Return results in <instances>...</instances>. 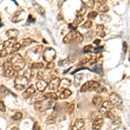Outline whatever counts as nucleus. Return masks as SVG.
<instances>
[{
  "mask_svg": "<svg viewBox=\"0 0 130 130\" xmlns=\"http://www.w3.org/2000/svg\"><path fill=\"white\" fill-rule=\"evenodd\" d=\"M105 90H106L105 88L102 87V86L101 85L100 87L98 88V89L96 90V93H97V94H100V93H102V92H104V91H105Z\"/></svg>",
  "mask_w": 130,
  "mask_h": 130,
  "instance_id": "a19ab883",
  "label": "nucleus"
},
{
  "mask_svg": "<svg viewBox=\"0 0 130 130\" xmlns=\"http://www.w3.org/2000/svg\"><path fill=\"white\" fill-rule=\"evenodd\" d=\"M97 10L102 13H105V12H108L109 10V7L105 4V1H99L97 2Z\"/></svg>",
  "mask_w": 130,
  "mask_h": 130,
  "instance_id": "4468645a",
  "label": "nucleus"
},
{
  "mask_svg": "<svg viewBox=\"0 0 130 130\" xmlns=\"http://www.w3.org/2000/svg\"><path fill=\"white\" fill-rule=\"evenodd\" d=\"M32 43H35V42L33 41L31 38H30V37H27V38H25L22 41V43H21V47L22 48L27 47V46L30 45Z\"/></svg>",
  "mask_w": 130,
  "mask_h": 130,
  "instance_id": "5701e85b",
  "label": "nucleus"
},
{
  "mask_svg": "<svg viewBox=\"0 0 130 130\" xmlns=\"http://www.w3.org/2000/svg\"><path fill=\"white\" fill-rule=\"evenodd\" d=\"M24 77H26L27 79H28L29 81L30 80V79L33 78V76H34V72H33L32 70H30V69H29V70H27L26 71L24 72Z\"/></svg>",
  "mask_w": 130,
  "mask_h": 130,
  "instance_id": "a878e982",
  "label": "nucleus"
},
{
  "mask_svg": "<svg viewBox=\"0 0 130 130\" xmlns=\"http://www.w3.org/2000/svg\"><path fill=\"white\" fill-rule=\"evenodd\" d=\"M0 91H1L2 94H8L9 93V89L4 85H1L0 86Z\"/></svg>",
  "mask_w": 130,
  "mask_h": 130,
  "instance_id": "c9c22d12",
  "label": "nucleus"
},
{
  "mask_svg": "<svg viewBox=\"0 0 130 130\" xmlns=\"http://www.w3.org/2000/svg\"><path fill=\"white\" fill-rule=\"evenodd\" d=\"M56 115H50V116L47 118V120H46V123H47V124H50V125L54 124V123L56 122Z\"/></svg>",
  "mask_w": 130,
  "mask_h": 130,
  "instance_id": "cd10ccee",
  "label": "nucleus"
},
{
  "mask_svg": "<svg viewBox=\"0 0 130 130\" xmlns=\"http://www.w3.org/2000/svg\"><path fill=\"white\" fill-rule=\"evenodd\" d=\"M30 21H32V22H34V21H35V20H32V17H31V15L29 16V18H28V22L31 23Z\"/></svg>",
  "mask_w": 130,
  "mask_h": 130,
  "instance_id": "49530a36",
  "label": "nucleus"
},
{
  "mask_svg": "<svg viewBox=\"0 0 130 130\" xmlns=\"http://www.w3.org/2000/svg\"><path fill=\"white\" fill-rule=\"evenodd\" d=\"M73 61H74V58L71 57V56H69L66 59L60 61V62H58V65H59V66H66V65H69L70 63H72Z\"/></svg>",
  "mask_w": 130,
  "mask_h": 130,
  "instance_id": "4be33fe9",
  "label": "nucleus"
},
{
  "mask_svg": "<svg viewBox=\"0 0 130 130\" xmlns=\"http://www.w3.org/2000/svg\"><path fill=\"white\" fill-rule=\"evenodd\" d=\"M97 12L96 11H91V12H89V15H88V18L90 20V19H92V18H95L96 17H97Z\"/></svg>",
  "mask_w": 130,
  "mask_h": 130,
  "instance_id": "f704fd0d",
  "label": "nucleus"
},
{
  "mask_svg": "<svg viewBox=\"0 0 130 130\" xmlns=\"http://www.w3.org/2000/svg\"><path fill=\"white\" fill-rule=\"evenodd\" d=\"M52 103H53V102L48 99L38 101V102H36L34 103V108L37 111H39V112H43V111L51 108Z\"/></svg>",
  "mask_w": 130,
  "mask_h": 130,
  "instance_id": "20e7f679",
  "label": "nucleus"
},
{
  "mask_svg": "<svg viewBox=\"0 0 130 130\" xmlns=\"http://www.w3.org/2000/svg\"><path fill=\"white\" fill-rule=\"evenodd\" d=\"M56 50L54 49H52V48H46V49L43 50V60H44L45 62H47L48 63L53 62L54 59L56 58Z\"/></svg>",
  "mask_w": 130,
  "mask_h": 130,
  "instance_id": "0eeeda50",
  "label": "nucleus"
},
{
  "mask_svg": "<svg viewBox=\"0 0 130 130\" xmlns=\"http://www.w3.org/2000/svg\"><path fill=\"white\" fill-rule=\"evenodd\" d=\"M104 124V120L103 118H96L94 121L93 124H92V128L93 130H100L102 127V126Z\"/></svg>",
  "mask_w": 130,
  "mask_h": 130,
  "instance_id": "2eb2a0df",
  "label": "nucleus"
},
{
  "mask_svg": "<svg viewBox=\"0 0 130 130\" xmlns=\"http://www.w3.org/2000/svg\"><path fill=\"white\" fill-rule=\"evenodd\" d=\"M35 91H36V89H35V87L33 85H30V86H29L28 88L26 89V90L23 93V97L25 98V99H28V98H30L31 95H33L35 94Z\"/></svg>",
  "mask_w": 130,
  "mask_h": 130,
  "instance_id": "dca6fc26",
  "label": "nucleus"
},
{
  "mask_svg": "<svg viewBox=\"0 0 130 130\" xmlns=\"http://www.w3.org/2000/svg\"><path fill=\"white\" fill-rule=\"evenodd\" d=\"M4 45H5L6 50L8 52V55L15 53L21 48V43H18L16 39H8L7 41L4 42Z\"/></svg>",
  "mask_w": 130,
  "mask_h": 130,
  "instance_id": "7ed1b4c3",
  "label": "nucleus"
},
{
  "mask_svg": "<svg viewBox=\"0 0 130 130\" xmlns=\"http://www.w3.org/2000/svg\"><path fill=\"white\" fill-rule=\"evenodd\" d=\"M43 72H38V74H37V76H38L39 80H43Z\"/></svg>",
  "mask_w": 130,
  "mask_h": 130,
  "instance_id": "c03bdc74",
  "label": "nucleus"
},
{
  "mask_svg": "<svg viewBox=\"0 0 130 130\" xmlns=\"http://www.w3.org/2000/svg\"><path fill=\"white\" fill-rule=\"evenodd\" d=\"M18 35H19V31L16 29H10L6 31V36L9 37V39H16Z\"/></svg>",
  "mask_w": 130,
  "mask_h": 130,
  "instance_id": "a211bd4d",
  "label": "nucleus"
},
{
  "mask_svg": "<svg viewBox=\"0 0 130 130\" xmlns=\"http://www.w3.org/2000/svg\"><path fill=\"white\" fill-rule=\"evenodd\" d=\"M71 95H72V92H71L70 89H62V92L60 93L59 98H60V99H62V100H64V99H67V98H69Z\"/></svg>",
  "mask_w": 130,
  "mask_h": 130,
  "instance_id": "6ab92c4d",
  "label": "nucleus"
},
{
  "mask_svg": "<svg viewBox=\"0 0 130 130\" xmlns=\"http://www.w3.org/2000/svg\"><path fill=\"white\" fill-rule=\"evenodd\" d=\"M43 67V62H33L32 65H31V68L33 70H40Z\"/></svg>",
  "mask_w": 130,
  "mask_h": 130,
  "instance_id": "7c9ffc66",
  "label": "nucleus"
},
{
  "mask_svg": "<svg viewBox=\"0 0 130 130\" xmlns=\"http://www.w3.org/2000/svg\"><path fill=\"white\" fill-rule=\"evenodd\" d=\"M111 121H112L113 124H115V125H118V124H120V123L121 122L120 117H119V116H115V117Z\"/></svg>",
  "mask_w": 130,
  "mask_h": 130,
  "instance_id": "2f4dec72",
  "label": "nucleus"
},
{
  "mask_svg": "<svg viewBox=\"0 0 130 130\" xmlns=\"http://www.w3.org/2000/svg\"><path fill=\"white\" fill-rule=\"evenodd\" d=\"M100 83L95 81H89L83 84L81 88V92H87V91H96L98 88L100 87Z\"/></svg>",
  "mask_w": 130,
  "mask_h": 130,
  "instance_id": "423d86ee",
  "label": "nucleus"
},
{
  "mask_svg": "<svg viewBox=\"0 0 130 130\" xmlns=\"http://www.w3.org/2000/svg\"><path fill=\"white\" fill-rule=\"evenodd\" d=\"M44 97H45V99L52 101V102H56V101L57 100V98H58L57 95H56V94L54 93V92H50V93L45 94Z\"/></svg>",
  "mask_w": 130,
  "mask_h": 130,
  "instance_id": "412c9836",
  "label": "nucleus"
},
{
  "mask_svg": "<svg viewBox=\"0 0 130 130\" xmlns=\"http://www.w3.org/2000/svg\"><path fill=\"white\" fill-rule=\"evenodd\" d=\"M22 116H23L22 113H21V112H17L16 114L12 116V118H13V120H15V121H18V120H20V119L22 118Z\"/></svg>",
  "mask_w": 130,
  "mask_h": 130,
  "instance_id": "473e14b6",
  "label": "nucleus"
},
{
  "mask_svg": "<svg viewBox=\"0 0 130 130\" xmlns=\"http://www.w3.org/2000/svg\"><path fill=\"white\" fill-rule=\"evenodd\" d=\"M71 84V82L70 80H69V79L67 78H63L62 80H61V83H60V90L61 89H68V87H70Z\"/></svg>",
  "mask_w": 130,
  "mask_h": 130,
  "instance_id": "aec40b11",
  "label": "nucleus"
},
{
  "mask_svg": "<svg viewBox=\"0 0 130 130\" xmlns=\"http://www.w3.org/2000/svg\"><path fill=\"white\" fill-rule=\"evenodd\" d=\"M83 40V37L80 32L76 30H71L70 33H68L63 38L64 43H80Z\"/></svg>",
  "mask_w": 130,
  "mask_h": 130,
  "instance_id": "f257e3e1",
  "label": "nucleus"
},
{
  "mask_svg": "<svg viewBox=\"0 0 130 130\" xmlns=\"http://www.w3.org/2000/svg\"><path fill=\"white\" fill-rule=\"evenodd\" d=\"M33 130H41L40 127L37 124V122H35L34 123V126H33Z\"/></svg>",
  "mask_w": 130,
  "mask_h": 130,
  "instance_id": "79ce46f5",
  "label": "nucleus"
},
{
  "mask_svg": "<svg viewBox=\"0 0 130 130\" xmlns=\"http://www.w3.org/2000/svg\"><path fill=\"white\" fill-rule=\"evenodd\" d=\"M115 108V106L113 105V103L110 102V101H105V102H102V105L100 108V113L102 115H105L107 113L109 112V110L113 109Z\"/></svg>",
  "mask_w": 130,
  "mask_h": 130,
  "instance_id": "9b49d317",
  "label": "nucleus"
},
{
  "mask_svg": "<svg viewBox=\"0 0 130 130\" xmlns=\"http://www.w3.org/2000/svg\"><path fill=\"white\" fill-rule=\"evenodd\" d=\"M42 52H43V46L42 45H39V46H37V47L33 48L30 50H28L26 53L27 56L30 60H36V56H39Z\"/></svg>",
  "mask_w": 130,
  "mask_h": 130,
  "instance_id": "1a4fd4ad",
  "label": "nucleus"
},
{
  "mask_svg": "<svg viewBox=\"0 0 130 130\" xmlns=\"http://www.w3.org/2000/svg\"><path fill=\"white\" fill-rule=\"evenodd\" d=\"M86 13V8H82V9L79 10V11H77L76 13V17H83V15Z\"/></svg>",
  "mask_w": 130,
  "mask_h": 130,
  "instance_id": "72a5a7b5",
  "label": "nucleus"
},
{
  "mask_svg": "<svg viewBox=\"0 0 130 130\" xmlns=\"http://www.w3.org/2000/svg\"><path fill=\"white\" fill-rule=\"evenodd\" d=\"M10 64H11L12 68L16 71H20L24 68L25 62L24 59L19 54H14L10 58Z\"/></svg>",
  "mask_w": 130,
  "mask_h": 130,
  "instance_id": "f03ea898",
  "label": "nucleus"
},
{
  "mask_svg": "<svg viewBox=\"0 0 130 130\" xmlns=\"http://www.w3.org/2000/svg\"><path fill=\"white\" fill-rule=\"evenodd\" d=\"M11 130H19V129H18V127H13V128H12Z\"/></svg>",
  "mask_w": 130,
  "mask_h": 130,
  "instance_id": "09e8293b",
  "label": "nucleus"
},
{
  "mask_svg": "<svg viewBox=\"0 0 130 130\" xmlns=\"http://www.w3.org/2000/svg\"><path fill=\"white\" fill-rule=\"evenodd\" d=\"M5 61H4L3 58H0V67L1 66H4V64H5Z\"/></svg>",
  "mask_w": 130,
  "mask_h": 130,
  "instance_id": "a18cd8bd",
  "label": "nucleus"
},
{
  "mask_svg": "<svg viewBox=\"0 0 130 130\" xmlns=\"http://www.w3.org/2000/svg\"><path fill=\"white\" fill-rule=\"evenodd\" d=\"M6 56H8V52L6 50L4 43H0V58H4Z\"/></svg>",
  "mask_w": 130,
  "mask_h": 130,
  "instance_id": "b1692460",
  "label": "nucleus"
},
{
  "mask_svg": "<svg viewBox=\"0 0 130 130\" xmlns=\"http://www.w3.org/2000/svg\"><path fill=\"white\" fill-rule=\"evenodd\" d=\"M29 84V80L24 75H18L15 79V89L18 90H24Z\"/></svg>",
  "mask_w": 130,
  "mask_h": 130,
  "instance_id": "39448f33",
  "label": "nucleus"
},
{
  "mask_svg": "<svg viewBox=\"0 0 130 130\" xmlns=\"http://www.w3.org/2000/svg\"><path fill=\"white\" fill-rule=\"evenodd\" d=\"M4 73L5 75L7 77H12L16 75V70L12 68L10 64V61H6L4 64Z\"/></svg>",
  "mask_w": 130,
  "mask_h": 130,
  "instance_id": "9d476101",
  "label": "nucleus"
},
{
  "mask_svg": "<svg viewBox=\"0 0 130 130\" xmlns=\"http://www.w3.org/2000/svg\"><path fill=\"white\" fill-rule=\"evenodd\" d=\"M93 50H95V49H94L93 46H92V45H87V46H85V47L83 48V51H84V52L93 51Z\"/></svg>",
  "mask_w": 130,
  "mask_h": 130,
  "instance_id": "e433bc0d",
  "label": "nucleus"
},
{
  "mask_svg": "<svg viewBox=\"0 0 130 130\" xmlns=\"http://www.w3.org/2000/svg\"><path fill=\"white\" fill-rule=\"evenodd\" d=\"M84 126H85L84 120L82 118H78L75 120L74 125L72 127V130H83Z\"/></svg>",
  "mask_w": 130,
  "mask_h": 130,
  "instance_id": "ddd939ff",
  "label": "nucleus"
},
{
  "mask_svg": "<svg viewBox=\"0 0 130 130\" xmlns=\"http://www.w3.org/2000/svg\"><path fill=\"white\" fill-rule=\"evenodd\" d=\"M6 110V108H5V105L2 101H0V111L1 112H5Z\"/></svg>",
  "mask_w": 130,
  "mask_h": 130,
  "instance_id": "58836bf2",
  "label": "nucleus"
},
{
  "mask_svg": "<svg viewBox=\"0 0 130 130\" xmlns=\"http://www.w3.org/2000/svg\"><path fill=\"white\" fill-rule=\"evenodd\" d=\"M54 68H55V62H49L47 64V69H49V70H53Z\"/></svg>",
  "mask_w": 130,
  "mask_h": 130,
  "instance_id": "ea45409f",
  "label": "nucleus"
},
{
  "mask_svg": "<svg viewBox=\"0 0 130 130\" xmlns=\"http://www.w3.org/2000/svg\"><path fill=\"white\" fill-rule=\"evenodd\" d=\"M109 99L110 102L113 103V105L116 107L118 109H123V102L120 95H117L116 93H112L109 96Z\"/></svg>",
  "mask_w": 130,
  "mask_h": 130,
  "instance_id": "6e6552de",
  "label": "nucleus"
},
{
  "mask_svg": "<svg viewBox=\"0 0 130 130\" xmlns=\"http://www.w3.org/2000/svg\"><path fill=\"white\" fill-rule=\"evenodd\" d=\"M68 108H69V113L70 114H72L73 111H74V108H75V105L73 103H70V104H68Z\"/></svg>",
  "mask_w": 130,
  "mask_h": 130,
  "instance_id": "4c0bfd02",
  "label": "nucleus"
},
{
  "mask_svg": "<svg viewBox=\"0 0 130 130\" xmlns=\"http://www.w3.org/2000/svg\"><path fill=\"white\" fill-rule=\"evenodd\" d=\"M94 43H95V44H99V43H100V40H95V42H94Z\"/></svg>",
  "mask_w": 130,
  "mask_h": 130,
  "instance_id": "de8ad7c7",
  "label": "nucleus"
},
{
  "mask_svg": "<svg viewBox=\"0 0 130 130\" xmlns=\"http://www.w3.org/2000/svg\"><path fill=\"white\" fill-rule=\"evenodd\" d=\"M83 4L84 5H86V7H89V8H94V6H95V1H93V0H83Z\"/></svg>",
  "mask_w": 130,
  "mask_h": 130,
  "instance_id": "c85d7f7f",
  "label": "nucleus"
},
{
  "mask_svg": "<svg viewBox=\"0 0 130 130\" xmlns=\"http://www.w3.org/2000/svg\"><path fill=\"white\" fill-rule=\"evenodd\" d=\"M92 25H93V23H92V21L89 20V19H88L87 21H85L84 24L82 25V27H83V29H86V30H87V29H90V28H91Z\"/></svg>",
  "mask_w": 130,
  "mask_h": 130,
  "instance_id": "c756f323",
  "label": "nucleus"
},
{
  "mask_svg": "<svg viewBox=\"0 0 130 130\" xmlns=\"http://www.w3.org/2000/svg\"><path fill=\"white\" fill-rule=\"evenodd\" d=\"M47 85H48L47 82L44 80H39L37 83H36V87H37V90L40 92L44 91L45 89L47 88Z\"/></svg>",
  "mask_w": 130,
  "mask_h": 130,
  "instance_id": "f3484780",
  "label": "nucleus"
},
{
  "mask_svg": "<svg viewBox=\"0 0 130 130\" xmlns=\"http://www.w3.org/2000/svg\"><path fill=\"white\" fill-rule=\"evenodd\" d=\"M102 98L101 97V96H99V95L95 96V97L93 98V100H92V102H93V104L95 107L99 106L100 104L102 103Z\"/></svg>",
  "mask_w": 130,
  "mask_h": 130,
  "instance_id": "bb28decb",
  "label": "nucleus"
},
{
  "mask_svg": "<svg viewBox=\"0 0 130 130\" xmlns=\"http://www.w3.org/2000/svg\"><path fill=\"white\" fill-rule=\"evenodd\" d=\"M60 83H61V79L58 78V77H56V78H53L50 83L48 85V88L50 91H56L60 88Z\"/></svg>",
  "mask_w": 130,
  "mask_h": 130,
  "instance_id": "f8f14e48",
  "label": "nucleus"
},
{
  "mask_svg": "<svg viewBox=\"0 0 130 130\" xmlns=\"http://www.w3.org/2000/svg\"><path fill=\"white\" fill-rule=\"evenodd\" d=\"M2 26H3V24H0V27H2Z\"/></svg>",
  "mask_w": 130,
  "mask_h": 130,
  "instance_id": "8fccbe9b",
  "label": "nucleus"
},
{
  "mask_svg": "<svg viewBox=\"0 0 130 130\" xmlns=\"http://www.w3.org/2000/svg\"><path fill=\"white\" fill-rule=\"evenodd\" d=\"M97 29H98V31H103L104 26L103 25H97Z\"/></svg>",
  "mask_w": 130,
  "mask_h": 130,
  "instance_id": "37998d69",
  "label": "nucleus"
},
{
  "mask_svg": "<svg viewBox=\"0 0 130 130\" xmlns=\"http://www.w3.org/2000/svg\"><path fill=\"white\" fill-rule=\"evenodd\" d=\"M129 60H130V57H129Z\"/></svg>",
  "mask_w": 130,
  "mask_h": 130,
  "instance_id": "3c124183",
  "label": "nucleus"
},
{
  "mask_svg": "<svg viewBox=\"0 0 130 130\" xmlns=\"http://www.w3.org/2000/svg\"><path fill=\"white\" fill-rule=\"evenodd\" d=\"M33 5H34L36 10H37L38 13H40L41 15H44V14H45V10H44V9H43V8L40 5H38L37 3L34 2V3H33Z\"/></svg>",
  "mask_w": 130,
  "mask_h": 130,
  "instance_id": "393cba45",
  "label": "nucleus"
}]
</instances>
